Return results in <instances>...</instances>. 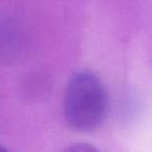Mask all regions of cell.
<instances>
[{
    "label": "cell",
    "mask_w": 152,
    "mask_h": 152,
    "mask_svg": "<svg viewBox=\"0 0 152 152\" xmlns=\"http://www.w3.org/2000/svg\"><path fill=\"white\" fill-rule=\"evenodd\" d=\"M107 107L105 87L93 71L80 70L70 78L64 97V114L70 127L80 132L96 130Z\"/></svg>",
    "instance_id": "6da1fadb"
},
{
    "label": "cell",
    "mask_w": 152,
    "mask_h": 152,
    "mask_svg": "<svg viewBox=\"0 0 152 152\" xmlns=\"http://www.w3.org/2000/svg\"><path fill=\"white\" fill-rule=\"evenodd\" d=\"M64 152H100L93 145L87 143H76L69 146Z\"/></svg>",
    "instance_id": "7a4b0ae2"
},
{
    "label": "cell",
    "mask_w": 152,
    "mask_h": 152,
    "mask_svg": "<svg viewBox=\"0 0 152 152\" xmlns=\"http://www.w3.org/2000/svg\"><path fill=\"white\" fill-rule=\"evenodd\" d=\"M0 152H10V151L7 149V148H4L1 144H0Z\"/></svg>",
    "instance_id": "3957f363"
}]
</instances>
